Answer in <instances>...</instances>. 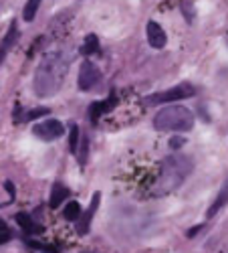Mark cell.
<instances>
[{
  "mask_svg": "<svg viewBox=\"0 0 228 253\" xmlns=\"http://www.w3.org/2000/svg\"><path fill=\"white\" fill-rule=\"evenodd\" d=\"M69 65H71V57H67L61 51L43 55L34 71V81H33L34 93L38 97H53L63 87V81L69 73Z\"/></svg>",
  "mask_w": 228,
  "mask_h": 253,
  "instance_id": "6da1fadb",
  "label": "cell"
},
{
  "mask_svg": "<svg viewBox=\"0 0 228 253\" xmlns=\"http://www.w3.org/2000/svg\"><path fill=\"white\" fill-rule=\"evenodd\" d=\"M192 168H194V162L190 156H184V154L168 156L162 164V170H160V176L156 182V193L158 195L174 193L176 188H180L184 184V180L190 176Z\"/></svg>",
  "mask_w": 228,
  "mask_h": 253,
  "instance_id": "7a4b0ae2",
  "label": "cell"
},
{
  "mask_svg": "<svg viewBox=\"0 0 228 253\" xmlns=\"http://www.w3.org/2000/svg\"><path fill=\"white\" fill-rule=\"evenodd\" d=\"M194 126V116L184 105H170L156 114L154 128L160 132H188Z\"/></svg>",
  "mask_w": 228,
  "mask_h": 253,
  "instance_id": "3957f363",
  "label": "cell"
},
{
  "mask_svg": "<svg viewBox=\"0 0 228 253\" xmlns=\"http://www.w3.org/2000/svg\"><path fill=\"white\" fill-rule=\"evenodd\" d=\"M196 95V87L192 83H180L176 87H170L165 91H160V93H154L146 99V103L150 105H160V103H170V101H178V99H188Z\"/></svg>",
  "mask_w": 228,
  "mask_h": 253,
  "instance_id": "277c9868",
  "label": "cell"
},
{
  "mask_svg": "<svg viewBox=\"0 0 228 253\" xmlns=\"http://www.w3.org/2000/svg\"><path fill=\"white\" fill-rule=\"evenodd\" d=\"M99 83H101V71L97 69V65L91 61H83L79 67V89L91 91Z\"/></svg>",
  "mask_w": 228,
  "mask_h": 253,
  "instance_id": "5b68a950",
  "label": "cell"
},
{
  "mask_svg": "<svg viewBox=\"0 0 228 253\" xmlns=\"http://www.w3.org/2000/svg\"><path fill=\"white\" fill-rule=\"evenodd\" d=\"M33 134L40 140L45 142H51V140H57L65 134V128L63 124H61L59 120H47V122H40V124H34L33 128Z\"/></svg>",
  "mask_w": 228,
  "mask_h": 253,
  "instance_id": "8992f818",
  "label": "cell"
},
{
  "mask_svg": "<svg viewBox=\"0 0 228 253\" xmlns=\"http://www.w3.org/2000/svg\"><path fill=\"white\" fill-rule=\"evenodd\" d=\"M146 35H148L150 47H154V49H163L165 47L168 37H165V31L156 23V20H150V23L146 25Z\"/></svg>",
  "mask_w": 228,
  "mask_h": 253,
  "instance_id": "52a82bcc",
  "label": "cell"
},
{
  "mask_svg": "<svg viewBox=\"0 0 228 253\" xmlns=\"http://www.w3.org/2000/svg\"><path fill=\"white\" fill-rule=\"evenodd\" d=\"M99 201H101V195H99V193H95V195H93V199H91V207L87 209V213L83 215V219H81V223H79V227H77V233L85 235L87 231H89V225H91V219H93V215H95V209H97Z\"/></svg>",
  "mask_w": 228,
  "mask_h": 253,
  "instance_id": "ba28073f",
  "label": "cell"
},
{
  "mask_svg": "<svg viewBox=\"0 0 228 253\" xmlns=\"http://www.w3.org/2000/svg\"><path fill=\"white\" fill-rule=\"evenodd\" d=\"M67 195H69L67 186H63L61 182H57V184L53 186V191H51V199H49L51 209H59L61 205H63V201L67 199Z\"/></svg>",
  "mask_w": 228,
  "mask_h": 253,
  "instance_id": "9c48e42d",
  "label": "cell"
},
{
  "mask_svg": "<svg viewBox=\"0 0 228 253\" xmlns=\"http://www.w3.org/2000/svg\"><path fill=\"white\" fill-rule=\"evenodd\" d=\"M14 43H16V25L12 23L10 29H8V33H6V37H4V41L0 43V65H2V61H4L6 53L10 51V47H12Z\"/></svg>",
  "mask_w": 228,
  "mask_h": 253,
  "instance_id": "30bf717a",
  "label": "cell"
},
{
  "mask_svg": "<svg viewBox=\"0 0 228 253\" xmlns=\"http://www.w3.org/2000/svg\"><path fill=\"white\" fill-rule=\"evenodd\" d=\"M117 103V99H115V95H111L107 101H101V103H93L91 105V120H93V124L97 122V116H103L105 112H109L113 105Z\"/></svg>",
  "mask_w": 228,
  "mask_h": 253,
  "instance_id": "8fae6325",
  "label": "cell"
},
{
  "mask_svg": "<svg viewBox=\"0 0 228 253\" xmlns=\"http://www.w3.org/2000/svg\"><path fill=\"white\" fill-rule=\"evenodd\" d=\"M228 203V178H226V182H224V186L220 188V195H218V199L212 203V207L208 209V217H214L218 211L224 207Z\"/></svg>",
  "mask_w": 228,
  "mask_h": 253,
  "instance_id": "7c38bea8",
  "label": "cell"
},
{
  "mask_svg": "<svg viewBox=\"0 0 228 253\" xmlns=\"http://www.w3.org/2000/svg\"><path fill=\"white\" fill-rule=\"evenodd\" d=\"M14 221H16L20 227H23L27 233H34V231H40V227H36V223H34L27 213H16V215H14Z\"/></svg>",
  "mask_w": 228,
  "mask_h": 253,
  "instance_id": "4fadbf2b",
  "label": "cell"
},
{
  "mask_svg": "<svg viewBox=\"0 0 228 253\" xmlns=\"http://www.w3.org/2000/svg\"><path fill=\"white\" fill-rule=\"evenodd\" d=\"M81 53L83 55H93V53H99V39L95 35H87L85 43L81 47Z\"/></svg>",
  "mask_w": 228,
  "mask_h": 253,
  "instance_id": "5bb4252c",
  "label": "cell"
},
{
  "mask_svg": "<svg viewBox=\"0 0 228 253\" xmlns=\"http://www.w3.org/2000/svg\"><path fill=\"white\" fill-rule=\"evenodd\" d=\"M38 6H40V0H29V2H27L25 10H23V18L27 20V23H31V20L34 18V14H36Z\"/></svg>",
  "mask_w": 228,
  "mask_h": 253,
  "instance_id": "9a60e30c",
  "label": "cell"
},
{
  "mask_svg": "<svg viewBox=\"0 0 228 253\" xmlns=\"http://www.w3.org/2000/svg\"><path fill=\"white\" fill-rule=\"evenodd\" d=\"M79 217H81V207H79V203L71 201L67 205V209H65V219L67 221H77Z\"/></svg>",
  "mask_w": 228,
  "mask_h": 253,
  "instance_id": "2e32d148",
  "label": "cell"
},
{
  "mask_svg": "<svg viewBox=\"0 0 228 253\" xmlns=\"http://www.w3.org/2000/svg\"><path fill=\"white\" fill-rule=\"evenodd\" d=\"M77 146H79V128L77 126H71V132H69V150L77 152Z\"/></svg>",
  "mask_w": 228,
  "mask_h": 253,
  "instance_id": "e0dca14e",
  "label": "cell"
},
{
  "mask_svg": "<svg viewBox=\"0 0 228 253\" xmlns=\"http://www.w3.org/2000/svg\"><path fill=\"white\" fill-rule=\"evenodd\" d=\"M10 237H12V231L8 229V225L4 221H0V243L10 241Z\"/></svg>",
  "mask_w": 228,
  "mask_h": 253,
  "instance_id": "ac0fdd59",
  "label": "cell"
},
{
  "mask_svg": "<svg viewBox=\"0 0 228 253\" xmlns=\"http://www.w3.org/2000/svg\"><path fill=\"white\" fill-rule=\"evenodd\" d=\"M47 114H49L47 108H36V110H33V112L29 114V118H40V116H47Z\"/></svg>",
  "mask_w": 228,
  "mask_h": 253,
  "instance_id": "d6986e66",
  "label": "cell"
},
{
  "mask_svg": "<svg viewBox=\"0 0 228 253\" xmlns=\"http://www.w3.org/2000/svg\"><path fill=\"white\" fill-rule=\"evenodd\" d=\"M182 144H186V140H184V138H178V136H176V138H172V140H170V146H172L174 150L182 148Z\"/></svg>",
  "mask_w": 228,
  "mask_h": 253,
  "instance_id": "ffe728a7",
  "label": "cell"
}]
</instances>
